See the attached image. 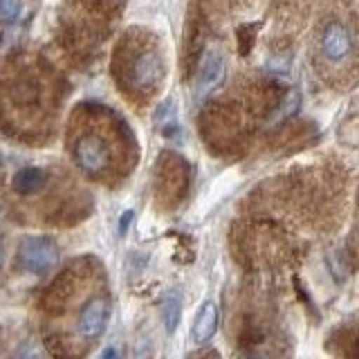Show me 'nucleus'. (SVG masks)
<instances>
[{
    "mask_svg": "<svg viewBox=\"0 0 359 359\" xmlns=\"http://www.w3.org/2000/svg\"><path fill=\"white\" fill-rule=\"evenodd\" d=\"M59 263V247L48 236H27L18 247V265L32 274H45Z\"/></svg>",
    "mask_w": 359,
    "mask_h": 359,
    "instance_id": "1",
    "label": "nucleus"
},
{
    "mask_svg": "<svg viewBox=\"0 0 359 359\" xmlns=\"http://www.w3.org/2000/svg\"><path fill=\"white\" fill-rule=\"evenodd\" d=\"M74 162L88 175H101L110 166V151L97 135H83L74 146Z\"/></svg>",
    "mask_w": 359,
    "mask_h": 359,
    "instance_id": "2",
    "label": "nucleus"
},
{
    "mask_svg": "<svg viewBox=\"0 0 359 359\" xmlns=\"http://www.w3.org/2000/svg\"><path fill=\"white\" fill-rule=\"evenodd\" d=\"M110 319V301L106 297L90 299L79 312V332L86 339H97L106 330Z\"/></svg>",
    "mask_w": 359,
    "mask_h": 359,
    "instance_id": "3",
    "label": "nucleus"
},
{
    "mask_svg": "<svg viewBox=\"0 0 359 359\" xmlns=\"http://www.w3.org/2000/svg\"><path fill=\"white\" fill-rule=\"evenodd\" d=\"M224 72H227V65L218 50H209L202 56L200 63V72H198V97L205 99L209 97L213 90H216L224 81Z\"/></svg>",
    "mask_w": 359,
    "mask_h": 359,
    "instance_id": "4",
    "label": "nucleus"
},
{
    "mask_svg": "<svg viewBox=\"0 0 359 359\" xmlns=\"http://www.w3.org/2000/svg\"><path fill=\"white\" fill-rule=\"evenodd\" d=\"M321 54L330 63H341L351 54V34L341 22H330L321 36Z\"/></svg>",
    "mask_w": 359,
    "mask_h": 359,
    "instance_id": "5",
    "label": "nucleus"
},
{
    "mask_svg": "<svg viewBox=\"0 0 359 359\" xmlns=\"http://www.w3.org/2000/svg\"><path fill=\"white\" fill-rule=\"evenodd\" d=\"M162 76V61L153 52L140 54L133 63V86L140 90H151Z\"/></svg>",
    "mask_w": 359,
    "mask_h": 359,
    "instance_id": "6",
    "label": "nucleus"
},
{
    "mask_svg": "<svg viewBox=\"0 0 359 359\" xmlns=\"http://www.w3.org/2000/svg\"><path fill=\"white\" fill-rule=\"evenodd\" d=\"M218 330V306L213 301H205L196 314L194 328H191V339L196 344H207Z\"/></svg>",
    "mask_w": 359,
    "mask_h": 359,
    "instance_id": "7",
    "label": "nucleus"
},
{
    "mask_svg": "<svg viewBox=\"0 0 359 359\" xmlns=\"http://www.w3.org/2000/svg\"><path fill=\"white\" fill-rule=\"evenodd\" d=\"M43 182H45V173L41 168L27 166L14 175V191L18 196H32L43 187Z\"/></svg>",
    "mask_w": 359,
    "mask_h": 359,
    "instance_id": "8",
    "label": "nucleus"
},
{
    "mask_svg": "<svg viewBox=\"0 0 359 359\" xmlns=\"http://www.w3.org/2000/svg\"><path fill=\"white\" fill-rule=\"evenodd\" d=\"M182 319V297L177 292H166V297L162 301V321L168 334H173Z\"/></svg>",
    "mask_w": 359,
    "mask_h": 359,
    "instance_id": "9",
    "label": "nucleus"
},
{
    "mask_svg": "<svg viewBox=\"0 0 359 359\" xmlns=\"http://www.w3.org/2000/svg\"><path fill=\"white\" fill-rule=\"evenodd\" d=\"M22 0H0V25H11L20 16Z\"/></svg>",
    "mask_w": 359,
    "mask_h": 359,
    "instance_id": "10",
    "label": "nucleus"
},
{
    "mask_svg": "<svg viewBox=\"0 0 359 359\" xmlns=\"http://www.w3.org/2000/svg\"><path fill=\"white\" fill-rule=\"evenodd\" d=\"M173 119H175V104H173L171 99H168V101H164L160 108H157L155 121L160 123V126H171V123H175Z\"/></svg>",
    "mask_w": 359,
    "mask_h": 359,
    "instance_id": "11",
    "label": "nucleus"
},
{
    "mask_svg": "<svg viewBox=\"0 0 359 359\" xmlns=\"http://www.w3.org/2000/svg\"><path fill=\"white\" fill-rule=\"evenodd\" d=\"M133 218H135V213H133V211H123V213H121V220H119V233H121V236L128 231V227L133 224Z\"/></svg>",
    "mask_w": 359,
    "mask_h": 359,
    "instance_id": "12",
    "label": "nucleus"
},
{
    "mask_svg": "<svg viewBox=\"0 0 359 359\" xmlns=\"http://www.w3.org/2000/svg\"><path fill=\"white\" fill-rule=\"evenodd\" d=\"M115 355H117L115 348H108V351H104V357H115Z\"/></svg>",
    "mask_w": 359,
    "mask_h": 359,
    "instance_id": "13",
    "label": "nucleus"
},
{
    "mask_svg": "<svg viewBox=\"0 0 359 359\" xmlns=\"http://www.w3.org/2000/svg\"><path fill=\"white\" fill-rule=\"evenodd\" d=\"M0 265H3V245H0Z\"/></svg>",
    "mask_w": 359,
    "mask_h": 359,
    "instance_id": "14",
    "label": "nucleus"
}]
</instances>
